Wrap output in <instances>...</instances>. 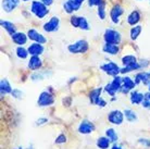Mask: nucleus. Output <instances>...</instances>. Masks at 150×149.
Here are the masks:
<instances>
[{"label":"nucleus","mask_w":150,"mask_h":149,"mask_svg":"<svg viewBox=\"0 0 150 149\" xmlns=\"http://www.w3.org/2000/svg\"><path fill=\"white\" fill-rule=\"evenodd\" d=\"M27 50H28V53H30V56H40L41 53L44 52L45 48H44V46L41 45V44L34 43V44L30 45V47L27 48Z\"/></svg>","instance_id":"nucleus-17"},{"label":"nucleus","mask_w":150,"mask_h":149,"mask_svg":"<svg viewBox=\"0 0 150 149\" xmlns=\"http://www.w3.org/2000/svg\"><path fill=\"white\" fill-rule=\"evenodd\" d=\"M103 52L111 55V56H115L120 52V47L119 45H112V44H105V46L102 47Z\"/></svg>","instance_id":"nucleus-20"},{"label":"nucleus","mask_w":150,"mask_h":149,"mask_svg":"<svg viewBox=\"0 0 150 149\" xmlns=\"http://www.w3.org/2000/svg\"><path fill=\"white\" fill-rule=\"evenodd\" d=\"M121 34L115 30H111L108 28L105 30V34H103V40L105 44H112V45H119L121 43Z\"/></svg>","instance_id":"nucleus-3"},{"label":"nucleus","mask_w":150,"mask_h":149,"mask_svg":"<svg viewBox=\"0 0 150 149\" xmlns=\"http://www.w3.org/2000/svg\"><path fill=\"white\" fill-rule=\"evenodd\" d=\"M79 28L83 31H89L90 30V26H89V23L87 21L84 16H81V19H79Z\"/></svg>","instance_id":"nucleus-32"},{"label":"nucleus","mask_w":150,"mask_h":149,"mask_svg":"<svg viewBox=\"0 0 150 149\" xmlns=\"http://www.w3.org/2000/svg\"><path fill=\"white\" fill-rule=\"evenodd\" d=\"M142 69V65L139 63L138 61L135 62L133 64H129V65H125L121 69V74H126V73H129V72L133 71H137V70H140Z\"/></svg>","instance_id":"nucleus-24"},{"label":"nucleus","mask_w":150,"mask_h":149,"mask_svg":"<svg viewBox=\"0 0 150 149\" xmlns=\"http://www.w3.org/2000/svg\"><path fill=\"white\" fill-rule=\"evenodd\" d=\"M142 30H143V27H142L140 25H136V26H133V27H132L131 32H129L132 40H136V39L139 37V35H140V33H142Z\"/></svg>","instance_id":"nucleus-27"},{"label":"nucleus","mask_w":150,"mask_h":149,"mask_svg":"<svg viewBox=\"0 0 150 149\" xmlns=\"http://www.w3.org/2000/svg\"><path fill=\"white\" fill-rule=\"evenodd\" d=\"M88 1V6L89 7H98L99 4H101L102 2H105V0H87Z\"/></svg>","instance_id":"nucleus-38"},{"label":"nucleus","mask_w":150,"mask_h":149,"mask_svg":"<svg viewBox=\"0 0 150 149\" xmlns=\"http://www.w3.org/2000/svg\"><path fill=\"white\" fill-rule=\"evenodd\" d=\"M138 144L145 146L146 148H149L150 147V139H147V138H139Z\"/></svg>","instance_id":"nucleus-39"},{"label":"nucleus","mask_w":150,"mask_h":149,"mask_svg":"<svg viewBox=\"0 0 150 149\" xmlns=\"http://www.w3.org/2000/svg\"><path fill=\"white\" fill-rule=\"evenodd\" d=\"M30 78H32V81H41V79H44V75L41 73H34L30 76Z\"/></svg>","instance_id":"nucleus-40"},{"label":"nucleus","mask_w":150,"mask_h":149,"mask_svg":"<svg viewBox=\"0 0 150 149\" xmlns=\"http://www.w3.org/2000/svg\"><path fill=\"white\" fill-rule=\"evenodd\" d=\"M105 104H107V101L105 100H103V99H100V100L98 101V104H97V106H99V107H101V108H103V107H105Z\"/></svg>","instance_id":"nucleus-43"},{"label":"nucleus","mask_w":150,"mask_h":149,"mask_svg":"<svg viewBox=\"0 0 150 149\" xmlns=\"http://www.w3.org/2000/svg\"><path fill=\"white\" fill-rule=\"evenodd\" d=\"M123 112H124V116H125L126 121L132 122V123L137 121V114H136V112H134L133 110H131V109H125Z\"/></svg>","instance_id":"nucleus-26"},{"label":"nucleus","mask_w":150,"mask_h":149,"mask_svg":"<svg viewBox=\"0 0 150 149\" xmlns=\"http://www.w3.org/2000/svg\"><path fill=\"white\" fill-rule=\"evenodd\" d=\"M27 67L32 71H38L42 67V60L39 58V56H32L30 58L28 63H27Z\"/></svg>","instance_id":"nucleus-12"},{"label":"nucleus","mask_w":150,"mask_h":149,"mask_svg":"<svg viewBox=\"0 0 150 149\" xmlns=\"http://www.w3.org/2000/svg\"><path fill=\"white\" fill-rule=\"evenodd\" d=\"M15 53H16V57L19 58V59H26L27 57H28V50L25 48H23L22 46H19L16 50H15Z\"/></svg>","instance_id":"nucleus-29"},{"label":"nucleus","mask_w":150,"mask_h":149,"mask_svg":"<svg viewBox=\"0 0 150 149\" xmlns=\"http://www.w3.org/2000/svg\"><path fill=\"white\" fill-rule=\"evenodd\" d=\"M67 135L64 134H60L57 136V138L54 139V144H57V145H62V144H65L67 143Z\"/></svg>","instance_id":"nucleus-34"},{"label":"nucleus","mask_w":150,"mask_h":149,"mask_svg":"<svg viewBox=\"0 0 150 149\" xmlns=\"http://www.w3.org/2000/svg\"><path fill=\"white\" fill-rule=\"evenodd\" d=\"M149 73H150V72H149Z\"/></svg>","instance_id":"nucleus-52"},{"label":"nucleus","mask_w":150,"mask_h":149,"mask_svg":"<svg viewBox=\"0 0 150 149\" xmlns=\"http://www.w3.org/2000/svg\"><path fill=\"white\" fill-rule=\"evenodd\" d=\"M124 112L121 110H112L108 114V121L113 125H121L124 122Z\"/></svg>","instance_id":"nucleus-6"},{"label":"nucleus","mask_w":150,"mask_h":149,"mask_svg":"<svg viewBox=\"0 0 150 149\" xmlns=\"http://www.w3.org/2000/svg\"><path fill=\"white\" fill-rule=\"evenodd\" d=\"M42 4H45L46 6H51L53 4V0H40Z\"/></svg>","instance_id":"nucleus-44"},{"label":"nucleus","mask_w":150,"mask_h":149,"mask_svg":"<svg viewBox=\"0 0 150 149\" xmlns=\"http://www.w3.org/2000/svg\"><path fill=\"white\" fill-rule=\"evenodd\" d=\"M140 19H142V16H140V13H139V11H137V10H134L131 14L128 15L127 23L129 24V25L134 26V25H136L139 21H140Z\"/></svg>","instance_id":"nucleus-23"},{"label":"nucleus","mask_w":150,"mask_h":149,"mask_svg":"<svg viewBox=\"0 0 150 149\" xmlns=\"http://www.w3.org/2000/svg\"><path fill=\"white\" fill-rule=\"evenodd\" d=\"M101 93H102V88L101 87H98V88H95V89H91L89 92V100L93 104H96L97 106L98 101L101 99Z\"/></svg>","instance_id":"nucleus-15"},{"label":"nucleus","mask_w":150,"mask_h":149,"mask_svg":"<svg viewBox=\"0 0 150 149\" xmlns=\"http://www.w3.org/2000/svg\"><path fill=\"white\" fill-rule=\"evenodd\" d=\"M135 83L136 85L137 84H140L143 83L145 85H149L150 84V73L149 72H139L135 75Z\"/></svg>","instance_id":"nucleus-14"},{"label":"nucleus","mask_w":150,"mask_h":149,"mask_svg":"<svg viewBox=\"0 0 150 149\" xmlns=\"http://www.w3.org/2000/svg\"><path fill=\"white\" fill-rule=\"evenodd\" d=\"M0 25H1L2 28H4V30L7 31V33L9 34L10 36H12L13 34L16 33V28H15L14 24L11 22H9V21H4V20H1Z\"/></svg>","instance_id":"nucleus-21"},{"label":"nucleus","mask_w":150,"mask_h":149,"mask_svg":"<svg viewBox=\"0 0 150 149\" xmlns=\"http://www.w3.org/2000/svg\"><path fill=\"white\" fill-rule=\"evenodd\" d=\"M11 38H12V40H13L14 44H16L18 46H23V45H25V44H26L28 36H27L26 34L22 33V32H16L15 34L12 35Z\"/></svg>","instance_id":"nucleus-13"},{"label":"nucleus","mask_w":150,"mask_h":149,"mask_svg":"<svg viewBox=\"0 0 150 149\" xmlns=\"http://www.w3.org/2000/svg\"><path fill=\"white\" fill-rule=\"evenodd\" d=\"M105 136L111 140V143H116L119 139V136L114 131V128H107L105 130Z\"/></svg>","instance_id":"nucleus-28"},{"label":"nucleus","mask_w":150,"mask_h":149,"mask_svg":"<svg viewBox=\"0 0 150 149\" xmlns=\"http://www.w3.org/2000/svg\"><path fill=\"white\" fill-rule=\"evenodd\" d=\"M27 36L30 38V40H33L34 43H38V44H45L46 41H47V38L44 36V35H41L39 32H37L36 30H28L27 32Z\"/></svg>","instance_id":"nucleus-11"},{"label":"nucleus","mask_w":150,"mask_h":149,"mask_svg":"<svg viewBox=\"0 0 150 149\" xmlns=\"http://www.w3.org/2000/svg\"><path fill=\"white\" fill-rule=\"evenodd\" d=\"M148 89H149V92H150V84L148 85Z\"/></svg>","instance_id":"nucleus-50"},{"label":"nucleus","mask_w":150,"mask_h":149,"mask_svg":"<svg viewBox=\"0 0 150 149\" xmlns=\"http://www.w3.org/2000/svg\"><path fill=\"white\" fill-rule=\"evenodd\" d=\"M136 83L135 81H133L129 76H124L122 77V88H121V92L123 94H128L129 92L135 88Z\"/></svg>","instance_id":"nucleus-9"},{"label":"nucleus","mask_w":150,"mask_h":149,"mask_svg":"<svg viewBox=\"0 0 150 149\" xmlns=\"http://www.w3.org/2000/svg\"><path fill=\"white\" fill-rule=\"evenodd\" d=\"M110 145H111V140L107 136L99 137L97 139V142H96V146L99 149H108L110 148Z\"/></svg>","instance_id":"nucleus-22"},{"label":"nucleus","mask_w":150,"mask_h":149,"mask_svg":"<svg viewBox=\"0 0 150 149\" xmlns=\"http://www.w3.org/2000/svg\"><path fill=\"white\" fill-rule=\"evenodd\" d=\"M28 149H34V148H33V146H30V147H28Z\"/></svg>","instance_id":"nucleus-48"},{"label":"nucleus","mask_w":150,"mask_h":149,"mask_svg":"<svg viewBox=\"0 0 150 149\" xmlns=\"http://www.w3.org/2000/svg\"><path fill=\"white\" fill-rule=\"evenodd\" d=\"M22 95H23V93L19 89H12V92H11V96L13 98H15V99H21V98H22Z\"/></svg>","instance_id":"nucleus-37"},{"label":"nucleus","mask_w":150,"mask_h":149,"mask_svg":"<svg viewBox=\"0 0 150 149\" xmlns=\"http://www.w3.org/2000/svg\"><path fill=\"white\" fill-rule=\"evenodd\" d=\"M21 1H24V2H26V1H30V0H21Z\"/></svg>","instance_id":"nucleus-49"},{"label":"nucleus","mask_w":150,"mask_h":149,"mask_svg":"<svg viewBox=\"0 0 150 149\" xmlns=\"http://www.w3.org/2000/svg\"><path fill=\"white\" fill-rule=\"evenodd\" d=\"M145 98H146V96L144 94L136 92V90H132L129 94V100L133 104H142Z\"/></svg>","instance_id":"nucleus-16"},{"label":"nucleus","mask_w":150,"mask_h":149,"mask_svg":"<svg viewBox=\"0 0 150 149\" xmlns=\"http://www.w3.org/2000/svg\"><path fill=\"white\" fill-rule=\"evenodd\" d=\"M145 96H146V98H148V99H149V100H150V92H149V93H148V94H146Z\"/></svg>","instance_id":"nucleus-46"},{"label":"nucleus","mask_w":150,"mask_h":149,"mask_svg":"<svg viewBox=\"0 0 150 149\" xmlns=\"http://www.w3.org/2000/svg\"><path fill=\"white\" fill-rule=\"evenodd\" d=\"M142 104H143L144 108L150 109V100L148 99V98H145V99H144V101L142 102Z\"/></svg>","instance_id":"nucleus-42"},{"label":"nucleus","mask_w":150,"mask_h":149,"mask_svg":"<svg viewBox=\"0 0 150 149\" xmlns=\"http://www.w3.org/2000/svg\"><path fill=\"white\" fill-rule=\"evenodd\" d=\"M100 69L105 72V74L110 75V76H113V77L121 73V69L119 67V65L116 63H114V62H112V61H110L108 63L102 64L101 67H100Z\"/></svg>","instance_id":"nucleus-5"},{"label":"nucleus","mask_w":150,"mask_h":149,"mask_svg":"<svg viewBox=\"0 0 150 149\" xmlns=\"http://www.w3.org/2000/svg\"><path fill=\"white\" fill-rule=\"evenodd\" d=\"M88 49H89V45H88V43H87L86 40H84V39L77 40L76 43H73V44L68 46L69 52H71L73 55L85 53V52L88 51Z\"/></svg>","instance_id":"nucleus-2"},{"label":"nucleus","mask_w":150,"mask_h":149,"mask_svg":"<svg viewBox=\"0 0 150 149\" xmlns=\"http://www.w3.org/2000/svg\"><path fill=\"white\" fill-rule=\"evenodd\" d=\"M105 92H107V93H108V95H109V96H111V97H114V96H115V90L113 89L112 88V86H111V84H107V85L105 86Z\"/></svg>","instance_id":"nucleus-36"},{"label":"nucleus","mask_w":150,"mask_h":149,"mask_svg":"<svg viewBox=\"0 0 150 149\" xmlns=\"http://www.w3.org/2000/svg\"><path fill=\"white\" fill-rule=\"evenodd\" d=\"M137 62V58L135 56H133V55H127V56H124L122 58V63L123 65H129V64H133Z\"/></svg>","instance_id":"nucleus-30"},{"label":"nucleus","mask_w":150,"mask_h":149,"mask_svg":"<svg viewBox=\"0 0 150 149\" xmlns=\"http://www.w3.org/2000/svg\"><path fill=\"white\" fill-rule=\"evenodd\" d=\"M54 104V97L50 92H42L40 93L39 97L37 99V106L38 107H49Z\"/></svg>","instance_id":"nucleus-4"},{"label":"nucleus","mask_w":150,"mask_h":149,"mask_svg":"<svg viewBox=\"0 0 150 149\" xmlns=\"http://www.w3.org/2000/svg\"><path fill=\"white\" fill-rule=\"evenodd\" d=\"M124 13V10L121 4H115L113 6L111 11H110V18L114 24H117L120 22V16Z\"/></svg>","instance_id":"nucleus-10"},{"label":"nucleus","mask_w":150,"mask_h":149,"mask_svg":"<svg viewBox=\"0 0 150 149\" xmlns=\"http://www.w3.org/2000/svg\"><path fill=\"white\" fill-rule=\"evenodd\" d=\"M47 122H48V119H47V118H40V119H38L37 121H36V125L41 126V125L46 124Z\"/></svg>","instance_id":"nucleus-41"},{"label":"nucleus","mask_w":150,"mask_h":149,"mask_svg":"<svg viewBox=\"0 0 150 149\" xmlns=\"http://www.w3.org/2000/svg\"><path fill=\"white\" fill-rule=\"evenodd\" d=\"M20 4V0H4L2 1V9L4 12H12Z\"/></svg>","instance_id":"nucleus-19"},{"label":"nucleus","mask_w":150,"mask_h":149,"mask_svg":"<svg viewBox=\"0 0 150 149\" xmlns=\"http://www.w3.org/2000/svg\"><path fill=\"white\" fill-rule=\"evenodd\" d=\"M30 11L38 19H44L46 15H48L49 13L48 6L42 4L41 1H33L32 7H30Z\"/></svg>","instance_id":"nucleus-1"},{"label":"nucleus","mask_w":150,"mask_h":149,"mask_svg":"<svg viewBox=\"0 0 150 149\" xmlns=\"http://www.w3.org/2000/svg\"><path fill=\"white\" fill-rule=\"evenodd\" d=\"M77 131L83 135H88L95 131V125L93 122H90L88 120H83L77 127Z\"/></svg>","instance_id":"nucleus-8"},{"label":"nucleus","mask_w":150,"mask_h":149,"mask_svg":"<svg viewBox=\"0 0 150 149\" xmlns=\"http://www.w3.org/2000/svg\"><path fill=\"white\" fill-rule=\"evenodd\" d=\"M14 149H23L22 147H16V148H14Z\"/></svg>","instance_id":"nucleus-47"},{"label":"nucleus","mask_w":150,"mask_h":149,"mask_svg":"<svg viewBox=\"0 0 150 149\" xmlns=\"http://www.w3.org/2000/svg\"><path fill=\"white\" fill-rule=\"evenodd\" d=\"M110 84H111L113 89L115 90V93L121 92V88H122V77L119 76V75H116V76L113 77L112 82L110 83Z\"/></svg>","instance_id":"nucleus-25"},{"label":"nucleus","mask_w":150,"mask_h":149,"mask_svg":"<svg viewBox=\"0 0 150 149\" xmlns=\"http://www.w3.org/2000/svg\"><path fill=\"white\" fill-rule=\"evenodd\" d=\"M68 1L72 4V7H73V9H74V11H77V10H79V8H81L82 4L85 1V0H68Z\"/></svg>","instance_id":"nucleus-33"},{"label":"nucleus","mask_w":150,"mask_h":149,"mask_svg":"<svg viewBox=\"0 0 150 149\" xmlns=\"http://www.w3.org/2000/svg\"><path fill=\"white\" fill-rule=\"evenodd\" d=\"M98 16L100 20H105V1L102 2L101 4L98 6Z\"/></svg>","instance_id":"nucleus-31"},{"label":"nucleus","mask_w":150,"mask_h":149,"mask_svg":"<svg viewBox=\"0 0 150 149\" xmlns=\"http://www.w3.org/2000/svg\"><path fill=\"white\" fill-rule=\"evenodd\" d=\"M79 19H81V16H77V15H72L71 19H70V22H71V24L74 26V27L79 28Z\"/></svg>","instance_id":"nucleus-35"},{"label":"nucleus","mask_w":150,"mask_h":149,"mask_svg":"<svg viewBox=\"0 0 150 149\" xmlns=\"http://www.w3.org/2000/svg\"><path fill=\"white\" fill-rule=\"evenodd\" d=\"M110 149H123V148H122L120 145H117V144H115V143H114V144H113V146Z\"/></svg>","instance_id":"nucleus-45"},{"label":"nucleus","mask_w":150,"mask_h":149,"mask_svg":"<svg viewBox=\"0 0 150 149\" xmlns=\"http://www.w3.org/2000/svg\"><path fill=\"white\" fill-rule=\"evenodd\" d=\"M59 25H60V20H59V18L58 16H52L48 22L44 24L42 28L47 33H52V32H56V31L59 30Z\"/></svg>","instance_id":"nucleus-7"},{"label":"nucleus","mask_w":150,"mask_h":149,"mask_svg":"<svg viewBox=\"0 0 150 149\" xmlns=\"http://www.w3.org/2000/svg\"><path fill=\"white\" fill-rule=\"evenodd\" d=\"M12 92V87L10 85V83L7 78H2L0 81V95L1 97H4L8 94H11Z\"/></svg>","instance_id":"nucleus-18"},{"label":"nucleus","mask_w":150,"mask_h":149,"mask_svg":"<svg viewBox=\"0 0 150 149\" xmlns=\"http://www.w3.org/2000/svg\"><path fill=\"white\" fill-rule=\"evenodd\" d=\"M138 1H140V0H138Z\"/></svg>","instance_id":"nucleus-51"}]
</instances>
